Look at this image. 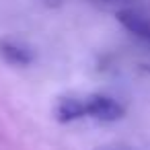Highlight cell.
Listing matches in <instances>:
<instances>
[{
    "label": "cell",
    "mask_w": 150,
    "mask_h": 150,
    "mask_svg": "<svg viewBox=\"0 0 150 150\" xmlns=\"http://www.w3.org/2000/svg\"><path fill=\"white\" fill-rule=\"evenodd\" d=\"M86 103V117H95L99 121H117L123 115V107L105 95H88L84 97Z\"/></svg>",
    "instance_id": "1"
},
{
    "label": "cell",
    "mask_w": 150,
    "mask_h": 150,
    "mask_svg": "<svg viewBox=\"0 0 150 150\" xmlns=\"http://www.w3.org/2000/svg\"><path fill=\"white\" fill-rule=\"evenodd\" d=\"M0 58L11 66H29L35 60L33 52L15 39H0Z\"/></svg>",
    "instance_id": "2"
},
{
    "label": "cell",
    "mask_w": 150,
    "mask_h": 150,
    "mask_svg": "<svg viewBox=\"0 0 150 150\" xmlns=\"http://www.w3.org/2000/svg\"><path fill=\"white\" fill-rule=\"evenodd\" d=\"M54 115L60 123H70L76 119L86 117V103L84 97H62L56 103Z\"/></svg>",
    "instance_id": "3"
},
{
    "label": "cell",
    "mask_w": 150,
    "mask_h": 150,
    "mask_svg": "<svg viewBox=\"0 0 150 150\" xmlns=\"http://www.w3.org/2000/svg\"><path fill=\"white\" fill-rule=\"evenodd\" d=\"M117 21L121 23L123 29H127L132 35L144 39L150 43V19L138 11H119Z\"/></svg>",
    "instance_id": "4"
},
{
    "label": "cell",
    "mask_w": 150,
    "mask_h": 150,
    "mask_svg": "<svg viewBox=\"0 0 150 150\" xmlns=\"http://www.w3.org/2000/svg\"><path fill=\"white\" fill-rule=\"evenodd\" d=\"M103 2H117V0H103Z\"/></svg>",
    "instance_id": "5"
}]
</instances>
